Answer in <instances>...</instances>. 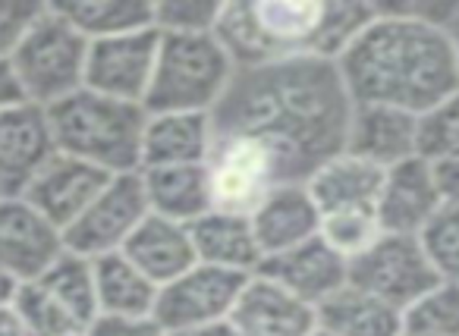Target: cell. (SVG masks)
<instances>
[{"instance_id":"1","label":"cell","mask_w":459,"mask_h":336,"mask_svg":"<svg viewBox=\"0 0 459 336\" xmlns=\"http://www.w3.org/2000/svg\"><path fill=\"white\" fill-rule=\"evenodd\" d=\"M352 98L340 70L325 57H290L237 70L211 110L214 135L252 139L274 154L287 183H306L343 151Z\"/></svg>"},{"instance_id":"2","label":"cell","mask_w":459,"mask_h":336,"mask_svg":"<svg viewBox=\"0 0 459 336\" xmlns=\"http://www.w3.org/2000/svg\"><path fill=\"white\" fill-rule=\"evenodd\" d=\"M446 13L377 7L375 20L340 54L337 70L352 104H384L421 116L459 89V47Z\"/></svg>"},{"instance_id":"3","label":"cell","mask_w":459,"mask_h":336,"mask_svg":"<svg viewBox=\"0 0 459 336\" xmlns=\"http://www.w3.org/2000/svg\"><path fill=\"white\" fill-rule=\"evenodd\" d=\"M375 13L377 4L350 0H230L221 4L214 35L237 70L290 57L337 64Z\"/></svg>"},{"instance_id":"4","label":"cell","mask_w":459,"mask_h":336,"mask_svg":"<svg viewBox=\"0 0 459 336\" xmlns=\"http://www.w3.org/2000/svg\"><path fill=\"white\" fill-rule=\"evenodd\" d=\"M54 148L85 164L98 167L108 177H126L142 170V135L148 114L142 104L114 101L79 89L48 108Z\"/></svg>"},{"instance_id":"5","label":"cell","mask_w":459,"mask_h":336,"mask_svg":"<svg viewBox=\"0 0 459 336\" xmlns=\"http://www.w3.org/2000/svg\"><path fill=\"white\" fill-rule=\"evenodd\" d=\"M160 35V32H158ZM237 76L214 32L204 35H160L158 64L142 101L145 114H208L227 95Z\"/></svg>"},{"instance_id":"6","label":"cell","mask_w":459,"mask_h":336,"mask_svg":"<svg viewBox=\"0 0 459 336\" xmlns=\"http://www.w3.org/2000/svg\"><path fill=\"white\" fill-rule=\"evenodd\" d=\"M85 60H89V39L76 32L54 10V4L41 7V13L10 54L22 98L45 110L85 89Z\"/></svg>"},{"instance_id":"7","label":"cell","mask_w":459,"mask_h":336,"mask_svg":"<svg viewBox=\"0 0 459 336\" xmlns=\"http://www.w3.org/2000/svg\"><path fill=\"white\" fill-rule=\"evenodd\" d=\"M437 283V271L415 236L381 233L359 258L350 261V286L394 305L403 314Z\"/></svg>"},{"instance_id":"8","label":"cell","mask_w":459,"mask_h":336,"mask_svg":"<svg viewBox=\"0 0 459 336\" xmlns=\"http://www.w3.org/2000/svg\"><path fill=\"white\" fill-rule=\"evenodd\" d=\"M148 214L152 211H148L139 173L114 177L98 192L95 202L64 229V248L89 261L123 252V246L133 239Z\"/></svg>"},{"instance_id":"9","label":"cell","mask_w":459,"mask_h":336,"mask_svg":"<svg viewBox=\"0 0 459 336\" xmlns=\"http://www.w3.org/2000/svg\"><path fill=\"white\" fill-rule=\"evenodd\" d=\"M208 173L214 208L233 214H252L271 189L287 185L274 154L239 135H214Z\"/></svg>"},{"instance_id":"10","label":"cell","mask_w":459,"mask_h":336,"mask_svg":"<svg viewBox=\"0 0 459 336\" xmlns=\"http://www.w3.org/2000/svg\"><path fill=\"white\" fill-rule=\"evenodd\" d=\"M246 280H249L246 273H230L208 264H195L173 283L160 286L152 317L167 333H183V330L230 321Z\"/></svg>"},{"instance_id":"11","label":"cell","mask_w":459,"mask_h":336,"mask_svg":"<svg viewBox=\"0 0 459 336\" xmlns=\"http://www.w3.org/2000/svg\"><path fill=\"white\" fill-rule=\"evenodd\" d=\"M158 29L117 35V39L89 41L85 60V89L114 101L142 104L158 64Z\"/></svg>"},{"instance_id":"12","label":"cell","mask_w":459,"mask_h":336,"mask_svg":"<svg viewBox=\"0 0 459 336\" xmlns=\"http://www.w3.org/2000/svg\"><path fill=\"white\" fill-rule=\"evenodd\" d=\"M444 202L446 198L440 192L437 170L431 160L421 154L409 158L384 170V183L375 204L377 227L387 236H419Z\"/></svg>"},{"instance_id":"13","label":"cell","mask_w":459,"mask_h":336,"mask_svg":"<svg viewBox=\"0 0 459 336\" xmlns=\"http://www.w3.org/2000/svg\"><path fill=\"white\" fill-rule=\"evenodd\" d=\"M64 252V233L22 195H0V271L16 283L41 277Z\"/></svg>"},{"instance_id":"14","label":"cell","mask_w":459,"mask_h":336,"mask_svg":"<svg viewBox=\"0 0 459 336\" xmlns=\"http://www.w3.org/2000/svg\"><path fill=\"white\" fill-rule=\"evenodd\" d=\"M114 177H108L98 167L85 164L79 158H70V154L54 151L48 158V164L35 173L26 183V189L20 192L48 223L64 233L85 208L98 198V192L110 183Z\"/></svg>"},{"instance_id":"15","label":"cell","mask_w":459,"mask_h":336,"mask_svg":"<svg viewBox=\"0 0 459 336\" xmlns=\"http://www.w3.org/2000/svg\"><path fill=\"white\" fill-rule=\"evenodd\" d=\"M255 273L287 289L299 302L318 308L350 283V261L333 252L321 236H315L302 246L264 258Z\"/></svg>"},{"instance_id":"16","label":"cell","mask_w":459,"mask_h":336,"mask_svg":"<svg viewBox=\"0 0 459 336\" xmlns=\"http://www.w3.org/2000/svg\"><path fill=\"white\" fill-rule=\"evenodd\" d=\"M54 151L45 108L29 101L0 108V195H20Z\"/></svg>"},{"instance_id":"17","label":"cell","mask_w":459,"mask_h":336,"mask_svg":"<svg viewBox=\"0 0 459 336\" xmlns=\"http://www.w3.org/2000/svg\"><path fill=\"white\" fill-rule=\"evenodd\" d=\"M343 151L381 170L419 158V116L384 104H352Z\"/></svg>"},{"instance_id":"18","label":"cell","mask_w":459,"mask_h":336,"mask_svg":"<svg viewBox=\"0 0 459 336\" xmlns=\"http://www.w3.org/2000/svg\"><path fill=\"white\" fill-rule=\"evenodd\" d=\"M230 323L243 336H308L318 327V308L252 273L233 305Z\"/></svg>"},{"instance_id":"19","label":"cell","mask_w":459,"mask_h":336,"mask_svg":"<svg viewBox=\"0 0 459 336\" xmlns=\"http://www.w3.org/2000/svg\"><path fill=\"white\" fill-rule=\"evenodd\" d=\"M249 223L255 229L264 261L271 254H281L287 248L315 239L321 229V211L308 195L306 183H287L271 189L258 202V208L249 214Z\"/></svg>"},{"instance_id":"20","label":"cell","mask_w":459,"mask_h":336,"mask_svg":"<svg viewBox=\"0 0 459 336\" xmlns=\"http://www.w3.org/2000/svg\"><path fill=\"white\" fill-rule=\"evenodd\" d=\"M189 236L192 246H195L198 264L230 273H246V277H252L262 264V248H258L249 214L211 208L195 223H189Z\"/></svg>"},{"instance_id":"21","label":"cell","mask_w":459,"mask_h":336,"mask_svg":"<svg viewBox=\"0 0 459 336\" xmlns=\"http://www.w3.org/2000/svg\"><path fill=\"white\" fill-rule=\"evenodd\" d=\"M211 148L214 126L208 114H148L142 135V170L208 164Z\"/></svg>"},{"instance_id":"22","label":"cell","mask_w":459,"mask_h":336,"mask_svg":"<svg viewBox=\"0 0 459 336\" xmlns=\"http://www.w3.org/2000/svg\"><path fill=\"white\" fill-rule=\"evenodd\" d=\"M139 179L142 189H145L148 211L154 217L189 227V223H195L198 217L214 208L208 164L145 167V170H139Z\"/></svg>"},{"instance_id":"23","label":"cell","mask_w":459,"mask_h":336,"mask_svg":"<svg viewBox=\"0 0 459 336\" xmlns=\"http://www.w3.org/2000/svg\"><path fill=\"white\" fill-rule=\"evenodd\" d=\"M381 183V167L340 151L306 179V189L321 214H340V211H375Z\"/></svg>"},{"instance_id":"24","label":"cell","mask_w":459,"mask_h":336,"mask_svg":"<svg viewBox=\"0 0 459 336\" xmlns=\"http://www.w3.org/2000/svg\"><path fill=\"white\" fill-rule=\"evenodd\" d=\"M123 254L152 280L154 286H167L186 271L198 264L195 246H192L189 227L148 214L145 223L133 233V239L123 246Z\"/></svg>"},{"instance_id":"25","label":"cell","mask_w":459,"mask_h":336,"mask_svg":"<svg viewBox=\"0 0 459 336\" xmlns=\"http://www.w3.org/2000/svg\"><path fill=\"white\" fill-rule=\"evenodd\" d=\"M98 317H152L158 286L133 264L123 252L95 258Z\"/></svg>"},{"instance_id":"26","label":"cell","mask_w":459,"mask_h":336,"mask_svg":"<svg viewBox=\"0 0 459 336\" xmlns=\"http://www.w3.org/2000/svg\"><path fill=\"white\" fill-rule=\"evenodd\" d=\"M318 323L337 336H406V314L346 283L318 305Z\"/></svg>"},{"instance_id":"27","label":"cell","mask_w":459,"mask_h":336,"mask_svg":"<svg viewBox=\"0 0 459 336\" xmlns=\"http://www.w3.org/2000/svg\"><path fill=\"white\" fill-rule=\"evenodd\" d=\"M54 10L89 41L154 29V4L148 0H64Z\"/></svg>"},{"instance_id":"28","label":"cell","mask_w":459,"mask_h":336,"mask_svg":"<svg viewBox=\"0 0 459 336\" xmlns=\"http://www.w3.org/2000/svg\"><path fill=\"white\" fill-rule=\"evenodd\" d=\"M35 283L45 286L70 311L79 327L82 330L91 327V321L98 317V296H95V264L89 258L64 248L60 258L41 277H35Z\"/></svg>"},{"instance_id":"29","label":"cell","mask_w":459,"mask_h":336,"mask_svg":"<svg viewBox=\"0 0 459 336\" xmlns=\"http://www.w3.org/2000/svg\"><path fill=\"white\" fill-rule=\"evenodd\" d=\"M406 336H459V280H440L406 311Z\"/></svg>"},{"instance_id":"30","label":"cell","mask_w":459,"mask_h":336,"mask_svg":"<svg viewBox=\"0 0 459 336\" xmlns=\"http://www.w3.org/2000/svg\"><path fill=\"white\" fill-rule=\"evenodd\" d=\"M16 308V314L26 321V327L32 330V336H73V333H85L73 314L45 289L41 283L29 280V283L16 286V296L10 302Z\"/></svg>"},{"instance_id":"31","label":"cell","mask_w":459,"mask_h":336,"mask_svg":"<svg viewBox=\"0 0 459 336\" xmlns=\"http://www.w3.org/2000/svg\"><path fill=\"white\" fill-rule=\"evenodd\" d=\"M415 239L440 280H459V202H444Z\"/></svg>"},{"instance_id":"32","label":"cell","mask_w":459,"mask_h":336,"mask_svg":"<svg viewBox=\"0 0 459 336\" xmlns=\"http://www.w3.org/2000/svg\"><path fill=\"white\" fill-rule=\"evenodd\" d=\"M419 154L431 164L459 154V89L419 116Z\"/></svg>"},{"instance_id":"33","label":"cell","mask_w":459,"mask_h":336,"mask_svg":"<svg viewBox=\"0 0 459 336\" xmlns=\"http://www.w3.org/2000/svg\"><path fill=\"white\" fill-rule=\"evenodd\" d=\"M318 236L337 254L352 261L381 236V227L375 211H340V214H321Z\"/></svg>"},{"instance_id":"34","label":"cell","mask_w":459,"mask_h":336,"mask_svg":"<svg viewBox=\"0 0 459 336\" xmlns=\"http://www.w3.org/2000/svg\"><path fill=\"white\" fill-rule=\"evenodd\" d=\"M221 4L211 0H158L154 29L160 35H204L214 32Z\"/></svg>"},{"instance_id":"35","label":"cell","mask_w":459,"mask_h":336,"mask_svg":"<svg viewBox=\"0 0 459 336\" xmlns=\"http://www.w3.org/2000/svg\"><path fill=\"white\" fill-rule=\"evenodd\" d=\"M45 4H22V0H0V60H10L13 47L35 22Z\"/></svg>"},{"instance_id":"36","label":"cell","mask_w":459,"mask_h":336,"mask_svg":"<svg viewBox=\"0 0 459 336\" xmlns=\"http://www.w3.org/2000/svg\"><path fill=\"white\" fill-rule=\"evenodd\" d=\"M85 336H170L154 317H95Z\"/></svg>"},{"instance_id":"37","label":"cell","mask_w":459,"mask_h":336,"mask_svg":"<svg viewBox=\"0 0 459 336\" xmlns=\"http://www.w3.org/2000/svg\"><path fill=\"white\" fill-rule=\"evenodd\" d=\"M434 170H437V183H440V192H444L446 202H459V154L456 158L437 160Z\"/></svg>"},{"instance_id":"38","label":"cell","mask_w":459,"mask_h":336,"mask_svg":"<svg viewBox=\"0 0 459 336\" xmlns=\"http://www.w3.org/2000/svg\"><path fill=\"white\" fill-rule=\"evenodd\" d=\"M26 101L20 91V82L13 76V66L10 60H0V108H10V104H20Z\"/></svg>"},{"instance_id":"39","label":"cell","mask_w":459,"mask_h":336,"mask_svg":"<svg viewBox=\"0 0 459 336\" xmlns=\"http://www.w3.org/2000/svg\"><path fill=\"white\" fill-rule=\"evenodd\" d=\"M0 336H32V330L16 314L13 305H4V308H0Z\"/></svg>"},{"instance_id":"40","label":"cell","mask_w":459,"mask_h":336,"mask_svg":"<svg viewBox=\"0 0 459 336\" xmlns=\"http://www.w3.org/2000/svg\"><path fill=\"white\" fill-rule=\"evenodd\" d=\"M170 336H243V333L230 321H221V323H208V327L183 330V333H170Z\"/></svg>"},{"instance_id":"41","label":"cell","mask_w":459,"mask_h":336,"mask_svg":"<svg viewBox=\"0 0 459 336\" xmlns=\"http://www.w3.org/2000/svg\"><path fill=\"white\" fill-rule=\"evenodd\" d=\"M16 280L13 277H7V273L0 271V308H4V305H10L13 302V296H16Z\"/></svg>"},{"instance_id":"42","label":"cell","mask_w":459,"mask_h":336,"mask_svg":"<svg viewBox=\"0 0 459 336\" xmlns=\"http://www.w3.org/2000/svg\"><path fill=\"white\" fill-rule=\"evenodd\" d=\"M446 29H450V35L456 39V47H459V4L453 7V13H450V20H446Z\"/></svg>"},{"instance_id":"43","label":"cell","mask_w":459,"mask_h":336,"mask_svg":"<svg viewBox=\"0 0 459 336\" xmlns=\"http://www.w3.org/2000/svg\"><path fill=\"white\" fill-rule=\"evenodd\" d=\"M308 336H337V333H331V330H325V327H321V323H318V327H315Z\"/></svg>"},{"instance_id":"44","label":"cell","mask_w":459,"mask_h":336,"mask_svg":"<svg viewBox=\"0 0 459 336\" xmlns=\"http://www.w3.org/2000/svg\"><path fill=\"white\" fill-rule=\"evenodd\" d=\"M73 336H85V333H73Z\"/></svg>"}]
</instances>
